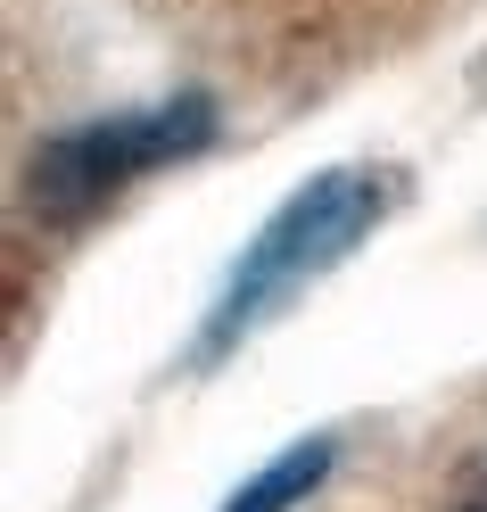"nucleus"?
I'll list each match as a JSON object with an SVG mask.
<instances>
[{"mask_svg": "<svg viewBox=\"0 0 487 512\" xmlns=\"http://www.w3.org/2000/svg\"><path fill=\"white\" fill-rule=\"evenodd\" d=\"M388 207H397V174H380V166H322V174H306L265 223H256V240L232 256L223 298H215L207 331H199V364L232 356L265 314H281L306 281H322L355 240H372V223Z\"/></svg>", "mask_w": 487, "mask_h": 512, "instance_id": "1", "label": "nucleus"}, {"mask_svg": "<svg viewBox=\"0 0 487 512\" xmlns=\"http://www.w3.org/2000/svg\"><path fill=\"white\" fill-rule=\"evenodd\" d=\"M207 141H215V100H199V91H174V100H157V108H116V116L50 133L25 157V199L50 223H83V215H100L116 190H133L149 174L182 166V157H199Z\"/></svg>", "mask_w": 487, "mask_h": 512, "instance_id": "2", "label": "nucleus"}, {"mask_svg": "<svg viewBox=\"0 0 487 512\" xmlns=\"http://www.w3.org/2000/svg\"><path fill=\"white\" fill-rule=\"evenodd\" d=\"M339 463V438H298V446H281L273 463H256L232 496H223V512H298L322 479H331Z\"/></svg>", "mask_w": 487, "mask_h": 512, "instance_id": "3", "label": "nucleus"}, {"mask_svg": "<svg viewBox=\"0 0 487 512\" xmlns=\"http://www.w3.org/2000/svg\"><path fill=\"white\" fill-rule=\"evenodd\" d=\"M454 512H487V471L463 479V496H454Z\"/></svg>", "mask_w": 487, "mask_h": 512, "instance_id": "4", "label": "nucleus"}]
</instances>
